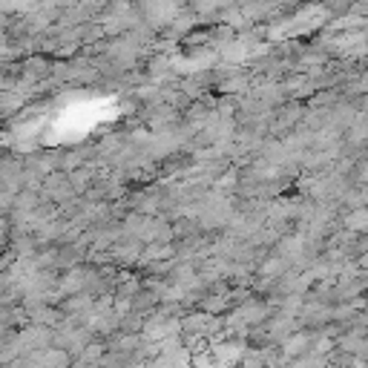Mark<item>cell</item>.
<instances>
[{
	"instance_id": "obj_1",
	"label": "cell",
	"mask_w": 368,
	"mask_h": 368,
	"mask_svg": "<svg viewBox=\"0 0 368 368\" xmlns=\"http://www.w3.org/2000/svg\"><path fill=\"white\" fill-rule=\"evenodd\" d=\"M0 288H4V279H0Z\"/></svg>"
}]
</instances>
